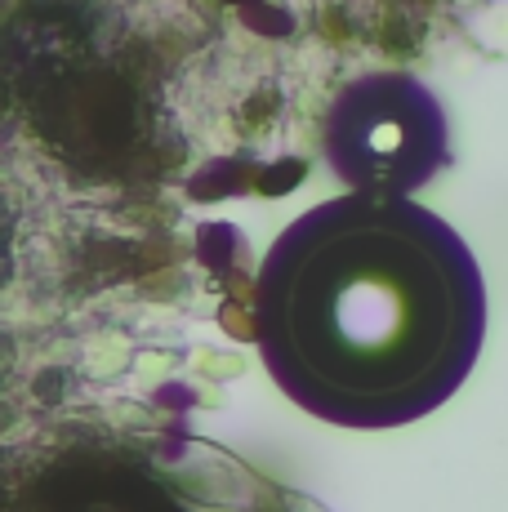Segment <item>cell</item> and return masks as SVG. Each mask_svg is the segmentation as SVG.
Masks as SVG:
<instances>
[{
    "instance_id": "1",
    "label": "cell",
    "mask_w": 508,
    "mask_h": 512,
    "mask_svg": "<svg viewBox=\"0 0 508 512\" xmlns=\"http://www.w3.org/2000/svg\"><path fill=\"white\" fill-rule=\"evenodd\" d=\"M486 339L473 250L410 196L312 205L263 254L254 343L277 388L335 428H402L459 392Z\"/></svg>"
},
{
    "instance_id": "2",
    "label": "cell",
    "mask_w": 508,
    "mask_h": 512,
    "mask_svg": "<svg viewBox=\"0 0 508 512\" xmlns=\"http://www.w3.org/2000/svg\"><path fill=\"white\" fill-rule=\"evenodd\" d=\"M321 152L348 192L415 196L451 156V121L419 76L370 72L335 94L321 125Z\"/></svg>"
}]
</instances>
